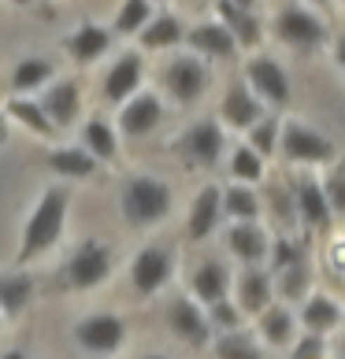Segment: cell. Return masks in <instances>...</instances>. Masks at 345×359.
I'll list each match as a JSON object with an SVG mask.
<instances>
[{"mask_svg": "<svg viewBox=\"0 0 345 359\" xmlns=\"http://www.w3.org/2000/svg\"><path fill=\"white\" fill-rule=\"evenodd\" d=\"M67 204H71V193L63 185H52V189L41 193L37 208L30 211V219L22 226V245H19V263L26 259H37L41 252L56 248L60 237H63V219H67Z\"/></svg>", "mask_w": 345, "mask_h": 359, "instance_id": "cell-1", "label": "cell"}, {"mask_svg": "<svg viewBox=\"0 0 345 359\" xmlns=\"http://www.w3.org/2000/svg\"><path fill=\"white\" fill-rule=\"evenodd\" d=\"M171 211V185L160 178L138 175L123 185V219L130 226H149L160 222Z\"/></svg>", "mask_w": 345, "mask_h": 359, "instance_id": "cell-2", "label": "cell"}, {"mask_svg": "<svg viewBox=\"0 0 345 359\" xmlns=\"http://www.w3.org/2000/svg\"><path fill=\"white\" fill-rule=\"evenodd\" d=\"M278 152L286 156V163H330V159H334V144H330V137H323L320 130L289 118L282 126Z\"/></svg>", "mask_w": 345, "mask_h": 359, "instance_id": "cell-3", "label": "cell"}, {"mask_svg": "<svg viewBox=\"0 0 345 359\" xmlns=\"http://www.w3.org/2000/svg\"><path fill=\"white\" fill-rule=\"evenodd\" d=\"M275 34L294 48H315V45H323L327 26L315 11L301 8V4H286V8H278V15H275Z\"/></svg>", "mask_w": 345, "mask_h": 359, "instance_id": "cell-4", "label": "cell"}, {"mask_svg": "<svg viewBox=\"0 0 345 359\" xmlns=\"http://www.w3.org/2000/svg\"><path fill=\"white\" fill-rule=\"evenodd\" d=\"M123 337H126V326H123V318L112 315V311H97V315L82 318V323L74 326V341L82 344L86 352H93V355L119 352Z\"/></svg>", "mask_w": 345, "mask_h": 359, "instance_id": "cell-5", "label": "cell"}, {"mask_svg": "<svg viewBox=\"0 0 345 359\" xmlns=\"http://www.w3.org/2000/svg\"><path fill=\"white\" fill-rule=\"evenodd\" d=\"M112 274V248L100 241H86L74 248L67 263V285L71 289H93Z\"/></svg>", "mask_w": 345, "mask_h": 359, "instance_id": "cell-6", "label": "cell"}, {"mask_svg": "<svg viewBox=\"0 0 345 359\" xmlns=\"http://www.w3.org/2000/svg\"><path fill=\"white\" fill-rule=\"evenodd\" d=\"M245 82H249V89H253L260 100L275 104V108H286L289 104V78L268 56H253L245 63Z\"/></svg>", "mask_w": 345, "mask_h": 359, "instance_id": "cell-7", "label": "cell"}, {"mask_svg": "<svg viewBox=\"0 0 345 359\" xmlns=\"http://www.w3.org/2000/svg\"><path fill=\"white\" fill-rule=\"evenodd\" d=\"M219 115H223V123L234 126V130H253L256 123H263V104H260L256 93L249 89L245 78H237V82H230V89L223 93Z\"/></svg>", "mask_w": 345, "mask_h": 359, "instance_id": "cell-8", "label": "cell"}, {"mask_svg": "<svg viewBox=\"0 0 345 359\" xmlns=\"http://www.w3.org/2000/svg\"><path fill=\"white\" fill-rule=\"evenodd\" d=\"M171 271H175V256H171V248H160V245H149L138 252L134 267H130V282L141 297H152L156 289H160Z\"/></svg>", "mask_w": 345, "mask_h": 359, "instance_id": "cell-9", "label": "cell"}, {"mask_svg": "<svg viewBox=\"0 0 345 359\" xmlns=\"http://www.w3.org/2000/svg\"><path fill=\"white\" fill-rule=\"evenodd\" d=\"M164 78H167L171 97L182 100V104H193V100H201V97H204V89H208V82H211V71L204 67V60L182 56V60L171 63Z\"/></svg>", "mask_w": 345, "mask_h": 359, "instance_id": "cell-10", "label": "cell"}, {"mask_svg": "<svg viewBox=\"0 0 345 359\" xmlns=\"http://www.w3.org/2000/svg\"><path fill=\"white\" fill-rule=\"evenodd\" d=\"M182 152H185L190 163L211 167L223 156V126L216 123V118H201V123H193L182 134Z\"/></svg>", "mask_w": 345, "mask_h": 359, "instance_id": "cell-11", "label": "cell"}, {"mask_svg": "<svg viewBox=\"0 0 345 359\" xmlns=\"http://www.w3.org/2000/svg\"><path fill=\"white\" fill-rule=\"evenodd\" d=\"M167 326L175 330L182 341H190V344H208V337H211L208 315L197 308V300H190V297L171 300V308H167Z\"/></svg>", "mask_w": 345, "mask_h": 359, "instance_id": "cell-12", "label": "cell"}, {"mask_svg": "<svg viewBox=\"0 0 345 359\" xmlns=\"http://www.w3.org/2000/svg\"><path fill=\"white\" fill-rule=\"evenodd\" d=\"M294 196H297V219L304 226H312V230H327L330 219H334V211H330V204H327L323 182H315L312 175H301Z\"/></svg>", "mask_w": 345, "mask_h": 359, "instance_id": "cell-13", "label": "cell"}, {"mask_svg": "<svg viewBox=\"0 0 345 359\" xmlns=\"http://www.w3.org/2000/svg\"><path fill=\"white\" fill-rule=\"evenodd\" d=\"M141 74H145V63L138 52H126V56H119L112 63V71L104 74V97L108 100H134L138 97V86H141Z\"/></svg>", "mask_w": 345, "mask_h": 359, "instance_id": "cell-14", "label": "cell"}, {"mask_svg": "<svg viewBox=\"0 0 345 359\" xmlns=\"http://www.w3.org/2000/svg\"><path fill=\"white\" fill-rule=\"evenodd\" d=\"M41 108H45V115L52 118V126H56V130H67V126H74L78 111H82V89H78V82H71V78H63V82H56V86L45 89Z\"/></svg>", "mask_w": 345, "mask_h": 359, "instance_id": "cell-15", "label": "cell"}, {"mask_svg": "<svg viewBox=\"0 0 345 359\" xmlns=\"http://www.w3.org/2000/svg\"><path fill=\"white\" fill-rule=\"evenodd\" d=\"M227 245L245 267H256L263 256H271V241H268V230L260 222H234L227 230Z\"/></svg>", "mask_w": 345, "mask_h": 359, "instance_id": "cell-16", "label": "cell"}, {"mask_svg": "<svg viewBox=\"0 0 345 359\" xmlns=\"http://www.w3.org/2000/svg\"><path fill=\"white\" fill-rule=\"evenodd\" d=\"M219 219H223V189H216V185H204V189L197 193L193 208H190L185 233H190L193 241H204V237L219 226Z\"/></svg>", "mask_w": 345, "mask_h": 359, "instance_id": "cell-17", "label": "cell"}, {"mask_svg": "<svg viewBox=\"0 0 345 359\" xmlns=\"http://www.w3.org/2000/svg\"><path fill=\"white\" fill-rule=\"evenodd\" d=\"M271 297H275L271 274L245 267V274L237 278V308H242V315H263L271 308Z\"/></svg>", "mask_w": 345, "mask_h": 359, "instance_id": "cell-18", "label": "cell"}, {"mask_svg": "<svg viewBox=\"0 0 345 359\" xmlns=\"http://www.w3.org/2000/svg\"><path fill=\"white\" fill-rule=\"evenodd\" d=\"M160 115H164L160 97H156V93H138V97L123 108V115H119V130H123L126 137H145L149 130H156Z\"/></svg>", "mask_w": 345, "mask_h": 359, "instance_id": "cell-19", "label": "cell"}, {"mask_svg": "<svg viewBox=\"0 0 345 359\" xmlns=\"http://www.w3.org/2000/svg\"><path fill=\"white\" fill-rule=\"evenodd\" d=\"M63 48H67V56L74 63H93L112 48V30H104V26L86 19V22H78V30L63 41Z\"/></svg>", "mask_w": 345, "mask_h": 359, "instance_id": "cell-20", "label": "cell"}, {"mask_svg": "<svg viewBox=\"0 0 345 359\" xmlns=\"http://www.w3.org/2000/svg\"><path fill=\"white\" fill-rule=\"evenodd\" d=\"M227 285H230V271L223 267L219 259L201 263V267L193 271V278H190L193 297L201 300V304H208V308H216V304L227 300Z\"/></svg>", "mask_w": 345, "mask_h": 359, "instance_id": "cell-21", "label": "cell"}, {"mask_svg": "<svg viewBox=\"0 0 345 359\" xmlns=\"http://www.w3.org/2000/svg\"><path fill=\"white\" fill-rule=\"evenodd\" d=\"M219 19H223V26L234 34V41L242 48H256L260 45V19L253 15L249 4H242V0H223Z\"/></svg>", "mask_w": 345, "mask_h": 359, "instance_id": "cell-22", "label": "cell"}, {"mask_svg": "<svg viewBox=\"0 0 345 359\" xmlns=\"http://www.w3.org/2000/svg\"><path fill=\"white\" fill-rule=\"evenodd\" d=\"M297 323L308 330V334H315V337H323V334H330V330H338V323H341V308L330 297H323V292H315V297H308L304 300V308H301V315H297Z\"/></svg>", "mask_w": 345, "mask_h": 359, "instance_id": "cell-23", "label": "cell"}, {"mask_svg": "<svg viewBox=\"0 0 345 359\" xmlns=\"http://www.w3.org/2000/svg\"><path fill=\"white\" fill-rule=\"evenodd\" d=\"M190 48H197L201 56H234L237 41L223 22H204L197 30H190Z\"/></svg>", "mask_w": 345, "mask_h": 359, "instance_id": "cell-24", "label": "cell"}, {"mask_svg": "<svg viewBox=\"0 0 345 359\" xmlns=\"http://www.w3.org/2000/svg\"><path fill=\"white\" fill-rule=\"evenodd\" d=\"M260 334L268 344L275 348H286V344H297L294 334H297V315L286 308V304H278V308H268L260 315Z\"/></svg>", "mask_w": 345, "mask_h": 359, "instance_id": "cell-25", "label": "cell"}, {"mask_svg": "<svg viewBox=\"0 0 345 359\" xmlns=\"http://www.w3.org/2000/svg\"><path fill=\"white\" fill-rule=\"evenodd\" d=\"M182 19L175 15V11H164V15H156L149 26L141 30V45L145 48H171L182 41Z\"/></svg>", "mask_w": 345, "mask_h": 359, "instance_id": "cell-26", "label": "cell"}, {"mask_svg": "<svg viewBox=\"0 0 345 359\" xmlns=\"http://www.w3.org/2000/svg\"><path fill=\"white\" fill-rule=\"evenodd\" d=\"M34 297V282L30 274H0V311L4 315H19Z\"/></svg>", "mask_w": 345, "mask_h": 359, "instance_id": "cell-27", "label": "cell"}, {"mask_svg": "<svg viewBox=\"0 0 345 359\" xmlns=\"http://www.w3.org/2000/svg\"><path fill=\"white\" fill-rule=\"evenodd\" d=\"M223 215L234 219V222H256V215H260L256 193L249 189V185H230V189L223 193Z\"/></svg>", "mask_w": 345, "mask_h": 359, "instance_id": "cell-28", "label": "cell"}, {"mask_svg": "<svg viewBox=\"0 0 345 359\" xmlns=\"http://www.w3.org/2000/svg\"><path fill=\"white\" fill-rule=\"evenodd\" d=\"M8 115L15 118V123H22L26 130H34V134H41V137H52V118L45 115L41 104H34V100H26V97H11L8 100Z\"/></svg>", "mask_w": 345, "mask_h": 359, "instance_id": "cell-29", "label": "cell"}, {"mask_svg": "<svg viewBox=\"0 0 345 359\" xmlns=\"http://www.w3.org/2000/svg\"><path fill=\"white\" fill-rule=\"evenodd\" d=\"M48 167L56 175H67V178H89L97 170V159L86 149H60V152H48Z\"/></svg>", "mask_w": 345, "mask_h": 359, "instance_id": "cell-30", "label": "cell"}, {"mask_svg": "<svg viewBox=\"0 0 345 359\" xmlns=\"http://www.w3.org/2000/svg\"><path fill=\"white\" fill-rule=\"evenodd\" d=\"M82 141H86V152L93 159H115V152H119L115 130L104 123V118H89L86 130H82Z\"/></svg>", "mask_w": 345, "mask_h": 359, "instance_id": "cell-31", "label": "cell"}, {"mask_svg": "<svg viewBox=\"0 0 345 359\" xmlns=\"http://www.w3.org/2000/svg\"><path fill=\"white\" fill-rule=\"evenodd\" d=\"M308 285H312V263H297V267H289V271L278 274L275 292L282 297V304H289V300H308Z\"/></svg>", "mask_w": 345, "mask_h": 359, "instance_id": "cell-32", "label": "cell"}, {"mask_svg": "<svg viewBox=\"0 0 345 359\" xmlns=\"http://www.w3.org/2000/svg\"><path fill=\"white\" fill-rule=\"evenodd\" d=\"M156 15H152V4L149 0H126L123 8H119V15H115V34H138L145 30Z\"/></svg>", "mask_w": 345, "mask_h": 359, "instance_id": "cell-33", "label": "cell"}, {"mask_svg": "<svg viewBox=\"0 0 345 359\" xmlns=\"http://www.w3.org/2000/svg\"><path fill=\"white\" fill-rule=\"evenodd\" d=\"M52 74H56V67H52L48 60H22L15 67V74H11V86H15L19 93H30L37 86H45Z\"/></svg>", "mask_w": 345, "mask_h": 359, "instance_id": "cell-34", "label": "cell"}, {"mask_svg": "<svg viewBox=\"0 0 345 359\" xmlns=\"http://www.w3.org/2000/svg\"><path fill=\"white\" fill-rule=\"evenodd\" d=\"M216 359H263V352L253 337L237 330V334H223L216 341Z\"/></svg>", "mask_w": 345, "mask_h": 359, "instance_id": "cell-35", "label": "cell"}, {"mask_svg": "<svg viewBox=\"0 0 345 359\" xmlns=\"http://www.w3.org/2000/svg\"><path fill=\"white\" fill-rule=\"evenodd\" d=\"M278 141H282V123L271 115V118H263V123H256L253 130H249V149H253L260 159L263 156H275L278 152Z\"/></svg>", "mask_w": 345, "mask_h": 359, "instance_id": "cell-36", "label": "cell"}, {"mask_svg": "<svg viewBox=\"0 0 345 359\" xmlns=\"http://www.w3.org/2000/svg\"><path fill=\"white\" fill-rule=\"evenodd\" d=\"M297 263H308V248H304L301 241H289V237H278V241L271 245V267H275V274L297 267Z\"/></svg>", "mask_w": 345, "mask_h": 359, "instance_id": "cell-37", "label": "cell"}, {"mask_svg": "<svg viewBox=\"0 0 345 359\" xmlns=\"http://www.w3.org/2000/svg\"><path fill=\"white\" fill-rule=\"evenodd\" d=\"M230 170L237 182H260L263 178V159L249 149V144H237L234 156H230Z\"/></svg>", "mask_w": 345, "mask_h": 359, "instance_id": "cell-38", "label": "cell"}, {"mask_svg": "<svg viewBox=\"0 0 345 359\" xmlns=\"http://www.w3.org/2000/svg\"><path fill=\"white\" fill-rule=\"evenodd\" d=\"M208 323L219 326L223 334H237V326H242V308L230 304V300H223V304H216V308L208 311Z\"/></svg>", "mask_w": 345, "mask_h": 359, "instance_id": "cell-39", "label": "cell"}, {"mask_svg": "<svg viewBox=\"0 0 345 359\" xmlns=\"http://www.w3.org/2000/svg\"><path fill=\"white\" fill-rule=\"evenodd\" d=\"M323 193H327V204L334 215H345V163L330 170V178L323 182Z\"/></svg>", "mask_w": 345, "mask_h": 359, "instance_id": "cell-40", "label": "cell"}, {"mask_svg": "<svg viewBox=\"0 0 345 359\" xmlns=\"http://www.w3.org/2000/svg\"><path fill=\"white\" fill-rule=\"evenodd\" d=\"M271 204H275V215H278V222L286 219V226L297 219V196H289V193H282V185H271Z\"/></svg>", "mask_w": 345, "mask_h": 359, "instance_id": "cell-41", "label": "cell"}, {"mask_svg": "<svg viewBox=\"0 0 345 359\" xmlns=\"http://www.w3.org/2000/svg\"><path fill=\"white\" fill-rule=\"evenodd\" d=\"M323 355H327V344H323V337L304 334V337L294 344V355H289V359H323Z\"/></svg>", "mask_w": 345, "mask_h": 359, "instance_id": "cell-42", "label": "cell"}, {"mask_svg": "<svg viewBox=\"0 0 345 359\" xmlns=\"http://www.w3.org/2000/svg\"><path fill=\"white\" fill-rule=\"evenodd\" d=\"M334 60H338V67L345 71V37H341V41H338V48H334Z\"/></svg>", "mask_w": 345, "mask_h": 359, "instance_id": "cell-43", "label": "cell"}, {"mask_svg": "<svg viewBox=\"0 0 345 359\" xmlns=\"http://www.w3.org/2000/svg\"><path fill=\"white\" fill-rule=\"evenodd\" d=\"M0 359H30V355H26V352H19V348H11V352H4Z\"/></svg>", "mask_w": 345, "mask_h": 359, "instance_id": "cell-44", "label": "cell"}, {"mask_svg": "<svg viewBox=\"0 0 345 359\" xmlns=\"http://www.w3.org/2000/svg\"><path fill=\"white\" fill-rule=\"evenodd\" d=\"M338 359H345V337L338 341Z\"/></svg>", "mask_w": 345, "mask_h": 359, "instance_id": "cell-45", "label": "cell"}, {"mask_svg": "<svg viewBox=\"0 0 345 359\" xmlns=\"http://www.w3.org/2000/svg\"><path fill=\"white\" fill-rule=\"evenodd\" d=\"M0 141H4V115H0Z\"/></svg>", "mask_w": 345, "mask_h": 359, "instance_id": "cell-46", "label": "cell"}, {"mask_svg": "<svg viewBox=\"0 0 345 359\" xmlns=\"http://www.w3.org/2000/svg\"><path fill=\"white\" fill-rule=\"evenodd\" d=\"M145 359H167V355H145Z\"/></svg>", "mask_w": 345, "mask_h": 359, "instance_id": "cell-47", "label": "cell"}, {"mask_svg": "<svg viewBox=\"0 0 345 359\" xmlns=\"http://www.w3.org/2000/svg\"><path fill=\"white\" fill-rule=\"evenodd\" d=\"M0 318H4V311H0Z\"/></svg>", "mask_w": 345, "mask_h": 359, "instance_id": "cell-48", "label": "cell"}]
</instances>
